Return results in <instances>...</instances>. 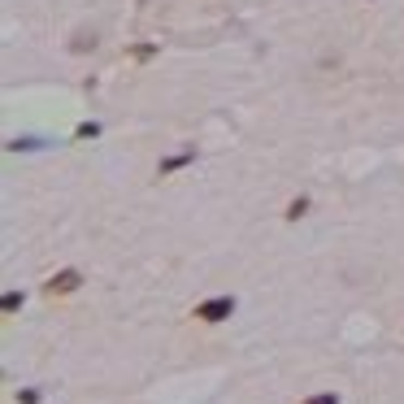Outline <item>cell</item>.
<instances>
[{
    "mask_svg": "<svg viewBox=\"0 0 404 404\" xmlns=\"http://www.w3.org/2000/svg\"><path fill=\"white\" fill-rule=\"evenodd\" d=\"M231 313H235V296H213V300H205V305H196V322H209V326L226 322Z\"/></svg>",
    "mask_w": 404,
    "mask_h": 404,
    "instance_id": "obj_1",
    "label": "cell"
},
{
    "mask_svg": "<svg viewBox=\"0 0 404 404\" xmlns=\"http://www.w3.org/2000/svg\"><path fill=\"white\" fill-rule=\"evenodd\" d=\"M79 283H83V274H79V270H61V274H53V279H48L44 287H48V296H70Z\"/></svg>",
    "mask_w": 404,
    "mask_h": 404,
    "instance_id": "obj_2",
    "label": "cell"
},
{
    "mask_svg": "<svg viewBox=\"0 0 404 404\" xmlns=\"http://www.w3.org/2000/svg\"><path fill=\"white\" fill-rule=\"evenodd\" d=\"M196 161V148H183V153H174V157H165L161 165H157V174L165 179V174H174V170H183V165H191Z\"/></svg>",
    "mask_w": 404,
    "mask_h": 404,
    "instance_id": "obj_3",
    "label": "cell"
},
{
    "mask_svg": "<svg viewBox=\"0 0 404 404\" xmlns=\"http://www.w3.org/2000/svg\"><path fill=\"white\" fill-rule=\"evenodd\" d=\"M305 213H309V196H296L291 205H287V222H300Z\"/></svg>",
    "mask_w": 404,
    "mask_h": 404,
    "instance_id": "obj_4",
    "label": "cell"
},
{
    "mask_svg": "<svg viewBox=\"0 0 404 404\" xmlns=\"http://www.w3.org/2000/svg\"><path fill=\"white\" fill-rule=\"evenodd\" d=\"M305 404H339V396H335V391H317V396H309Z\"/></svg>",
    "mask_w": 404,
    "mask_h": 404,
    "instance_id": "obj_5",
    "label": "cell"
},
{
    "mask_svg": "<svg viewBox=\"0 0 404 404\" xmlns=\"http://www.w3.org/2000/svg\"><path fill=\"white\" fill-rule=\"evenodd\" d=\"M18 404H39V391L27 387V391H18Z\"/></svg>",
    "mask_w": 404,
    "mask_h": 404,
    "instance_id": "obj_6",
    "label": "cell"
},
{
    "mask_svg": "<svg viewBox=\"0 0 404 404\" xmlns=\"http://www.w3.org/2000/svg\"><path fill=\"white\" fill-rule=\"evenodd\" d=\"M87 135H91V139L100 135V126H96V122H83V126H79V139H87Z\"/></svg>",
    "mask_w": 404,
    "mask_h": 404,
    "instance_id": "obj_7",
    "label": "cell"
},
{
    "mask_svg": "<svg viewBox=\"0 0 404 404\" xmlns=\"http://www.w3.org/2000/svg\"><path fill=\"white\" fill-rule=\"evenodd\" d=\"M18 305H22V291H9V296H5V313H13Z\"/></svg>",
    "mask_w": 404,
    "mask_h": 404,
    "instance_id": "obj_8",
    "label": "cell"
}]
</instances>
